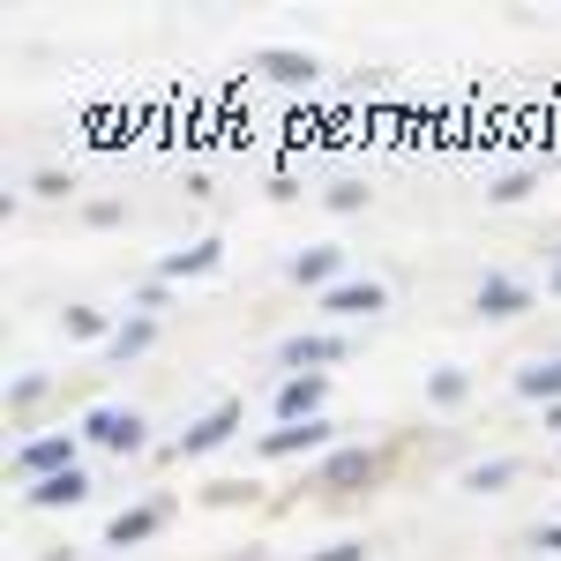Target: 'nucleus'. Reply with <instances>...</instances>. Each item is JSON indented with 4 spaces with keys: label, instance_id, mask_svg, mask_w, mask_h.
<instances>
[{
    "label": "nucleus",
    "instance_id": "nucleus-22",
    "mask_svg": "<svg viewBox=\"0 0 561 561\" xmlns=\"http://www.w3.org/2000/svg\"><path fill=\"white\" fill-rule=\"evenodd\" d=\"M531 187H539V173H531V165H517V173H502V180H494L486 195H494V203H524Z\"/></svg>",
    "mask_w": 561,
    "mask_h": 561
},
{
    "label": "nucleus",
    "instance_id": "nucleus-16",
    "mask_svg": "<svg viewBox=\"0 0 561 561\" xmlns=\"http://www.w3.org/2000/svg\"><path fill=\"white\" fill-rule=\"evenodd\" d=\"M517 397H531V404H561V352L554 359H524L517 367Z\"/></svg>",
    "mask_w": 561,
    "mask_h": 561
},
{
    "label": "nucleus",
    "instance_id": "nucleus-24",
    "mask_svg": "<svg viewBox=\"0 0 561 561\" xmlns=\"http://www.w3.org/2000/svg\"><path fill=\"white\" fill-rule=\"evenodd\" d=\"M165 300H173V285H165V277L135 285V314H150V322H158V314H165Z\"/></svg>",
    "mask_w": 561,
    "mask_h": 561
},
{
    "label": "nucleus",
    "instance_id": "nucleus-26",
    "mask_svg": "<svg viewBox=\"0 0 561 561\" xmlns=\"http://www.w3.org/2000/svg\"><path fill=\"white\" fill-rule=\"evenodd\" d=\"M314 561H367V539H337V547H322Z\"/></svg>",
    "mask_w": 561,
    "mask_h": 561
},
{
    "label": "nucleus",
    "instance_id": "nucleus-1",
    "mask_svg": "<svg viewBox=\"0 0 561 561\" xmlns=\"http://www.w3.org/2000/svg\"><path fill=\"white\" fill-rule=\"evenodd\" d=\"M76 434H83L90 449H113V457H142L150 449V420L128 412V404H90Z\"/></svg>",
    "mask_w": 561,
    "mask_h": 561
},
{
    "label": "nucleus",
    "instance_id": "nucleus-21",
    "mask_svg": "<svg viewBox=\"0 0 561 561\" xmlns=\"http://www.w3.org/2000/svg\"><path fill=\"white\" fill-rule=\"evenodd\" d=\"M337 217H352V210H367V180H330V195H322Z\"/></svg>",
    "mask_w": 561,
    "mask_h": 561
},
{
    "label": "nucleus",
    "instance_id": "nucleus-19",
    "mask_svg": "<svg viewBox=\"0 0 561 561\" xmlns=\"http://www.w3.org/2000/svg\"><path fill=\"white\" fill-rule=\"evenodd\" d=\"M465 397H472V382H465L457 367H434V375H427V404H442V412H457Z\"/></svg>",
    "mask_w": 561,
    "mask_h": 561
},
{
    "label": "nucleus",
    "instance_id": "nucleus-4",
    "mask_svg": "<svg viewBox=\"0 0 561 561\" xmlns=\"http://www.w3.org/2000/svg\"><path fill=\"white\" fill-rule=\"evenodd\" d=\"M337 359H352V337H337V330H300V337L277 345V367L285 375H330Z\"/></svg>",
    "mask_w": 561,
    "mask_h": 561
},
{
    "label": "nucleus",
    "instance_id": "nucleus-13",
    "mask_svg": "<svg viewBox=\"0 0 561 561\" xmlns=\"http://www.w3.org/2000/svg\"><path fill=\"white\" fill-rule=\"evenodd\" d=\"M293 285L337 293V285H345V248H300V255H293Z\"/></svg>",
    "mask_w": 561,
    "mask_h": 561
},
{
    "label": "nucleus",
    "instance_id": "nucleus-2",
    "mask_svg": "<svg viewBox=\"0 0 561 561\" xmlns=\"http://www.w3.org/2000/svg\"><path fill=\"white\" fill-rule=\"evenodd\" d=\"M8 465H15V479H23V486L60 479V472H76V465H83V434H31Z\"/></svg>",
    "mask_w": 561,
    "mask_h": 561
},
{
    "label": "nucleus",
    "instance_id": "nucleus-11",
    "mask_svg": "<svg viewBox=\"0 0 561 561\" xmlns=\"http://www.w3.org/2000/svg\"><path fill=\"white\" fill-rule=\"evenodd\" d=\"M165 524H173V502H135V510H121V517L105 524V547L128 554V547H142V539H158Z\"/></svg>",
    "mask_w": 561,
    "mask_h": 561
},
{
    "label": "nucleus",
    "instance_id": "nucleus-7",
    "mask_svg": "<svg viewBox=\"0 0 561 561\" xmlns=\"http://www.w3.org/2000/svg\"><path fill=\"white\" fill-rule=\"evenodd\" d=\"M255 68H262V83H277V90H314L322 83V60H314L307 45H262Z\"/></svg>",
    "mask_w": 561,
    "mask_h": 561
},
{
    "label": "nucleus",
    "instance_id": "nucleus-9",
    "mask_svg": "<svg viewBox=\"0 0 561 561\" xmlns=\"http://www.w3.org/2000/svg\"><path fill=\"white\" fill-rule=\"evenodd\" d=\"M382 307H389L382 277H345L337 293H322V314H330V322H375Z\"/></svg>",
    "mask_w": 561,
    "mask_h": 561
},
{
    "label": "nucleus",
    "instance_id": "nucleus-27",
    "mask_svg": "<svg viewBox=\"0 0 561 561\" xmlns=\"http://www.w3.org/2000/svg\"><path fill=\"white\" fill-rule=\"evenodd\" d=\"M547 293H554V300H561V255H554V270H547Z\"/></svg>",
    "mask_w": 561,
    "mask_h": 561
},
{
    "label": "nucleus",
    "instance_id": "nucleus-8",
    "mask_svg": "<svg viewBox=\"0 0 561 561\" xmlns=\"http://www.w3.org/2000/svg\"><path fill=\"white\" fill-rule=\"evenodd\" d=\"M524 307H531V285H524V277H510V270H486V277H479V293H472L479 322H517Z\"/></svg>",
    "mask_w": 561,
    "mask_h": 561
},
{
    "label": "nucleus",
    "instance_id": "nucleus-20",
    "mask_svg": "<svg viewBox=\"0 0 561 561\" xmlns=\"http://www.w3.org/2000/svg\"><path fill=\"white\" fill-rule=\"evenodd\" d=\"M45 397H53V375H15L8 382V412H38Z\"/></svg>",
    "mask_w": 561,
    "mask_h": 561
},
{
    "label": "nucleus",
    "instance_id": "nucleus-17",
    "mask_svg": "<svg viewBox=\"0 0 561 561\" xmlns=\"http://www.w3.org/2000/svg\"><path fill=\"white\" fill-rule=\"evenodd\" d=\"M517 472H524V457H479V465H465L457 486H465V494H502Z\"/></svg>",
    "mask_w": 561,
    "mask_h": 561
},
{
    "label": "nucleus",
    "instance_id": "nucleus-3",
    "mask_svg": "<svg viewBox=\"0 0 561 561\" xmlns=\"http://www.w3.org/2000/svg\"><path fill=\"white\" fill-rule=\"evenodd\" d=\"M337 449V427H330V412L322 420H300V427H270L255 442V457L262 465H293V457H330Z\"/></svg>",
    "mask_w": 561,
    "mask_h": 561
},
{
    "label": "nucleus",
    "instance_id": "nucleus-18",
    "mask_svg": "<svg viewBox=\"0 0 561 561\" xmlns=\"http://www.w3.org/2000/svg\"><path fill=\"white\" fill-rule=\"evenodd\" d=\"M60 322H68V337H83V345H113V330H121V322H105V307H68Z\"/></svg>",
    "mask_w": 561,
    "mask_h": 561
},
{
    "label": "nucleus",
    "instance_id": "nucleus-15",
    "mask_svg": "<svg viewBox=\"0 0 561 561\" xmlns=\"http://www.w3.org/2000/svg\"><path fill=\"white\" fill-rule=\"evenodd\" d=\"M150 345H158V322H150V314H128V322L113 330V345H105V359H113V367H135V359H142Z\"/></svg>",
    "mask_w": 561,
    "mask_h": 561
},
{
    "label": "nucleus",
    "instance_id": "nucleus-6",
    "mask_svg": "<svg viewBox=\"0 0 561 561\" xmlns=\"http://www.w3.org/2000/svg\"><path fill=\"white\" fill-rule=\"evenodd\" d=\"M382 472V457L367 449V442H337L322 465H314V486H330V494H352V486H375Z\"/></svg>",
    "mask_w": 561,
    "mask_h": 561
},
{
    "label": "nucleus",
    "instance_id": "nucleus-12",
    "mask_svg": "<svg viewBox=\"0 0 561 561\" xmlns=\"http://www.w3.org/2000/svg\"><path fill=\"white\" fill-rule=\"evenodd\" d=\"M217 262H225V240L203 232V240H187V248H173V255L158 262V277H165V285H180V277H210Z\"/></svg>",
    "mask_w": 561,
    "mask_h": 561
},
{
    "label": "nucleus",
    "instance_id": "nucleus-25",
    "mask_svg": "<svg viewBox=\"0 0 561 561\" xmlns=\"http://www.w3.org/2000/svg\"><path fill=\"white\" fill-rule=\"evenodd\" d=\"M31 187H38V195H53V203H60V195H76V173H60V165H45V173L31 180Z\"/></svg>",
    "mask_w": 561,
    "mask_h": 561
},
{
    "label": "nucleus",
    "instance_id": "nucleus-10",
    "mask_svg": "<svg viewBox=\"0 0 561 561\" xmlns=\"http://www.w3.org/2000/svg\"><path fill=\"white\" fill-rule=\"evenodd\" d=\"M270 404H277V427H300V420H322V404H330V375H285Z\"/></svg>",
    "mask_w": 561,
    "mask_h": 561
},
{
    "label": "nucleus",
    "instance_id": "nucleus-5",
    "mask_svg": "<svg viewBox=\"0 0 561 561\" xmlns=\"http://www.w3.org/2000/svg\"><path fill=\"white\" fill-rule=\"evenodd\" d=\"M240 427H248V404H240V397H225V404H210L195 427H180L173 457H210V449H225V442H232Z\"/></svg>",
    "mask_w": 561,
    "mask_h": 561
},
{
    "label": "nucleus",
    "instance_id": "nucleus-14",
    "mask_svg": "<svg viewBox=\"0 0 561 561\" xmlns=\"http://www.w3.org/2000/svg\"><path fill=\"white\" fill-rule=\"evenodd\" d=\"M23 502H31V510H83L90 502V472L76 465V472H60V479H38V486H23Z\"/></svg>",
    "mask_w": 561,
    "mask_h": 561
},
{
    "label": "nucleus",
    "instance_id": "nucleus-23",
    "mask_svg": "<svg viewBox=\"0 0 561 561\" xmlns=\"http://www.w3.org/2000/svg\"><path fill=\"white\" fill-rule=\"evenodd\" d=\"M524 547H531L539 561H561V517L554 524H531V531H524Z\"/></svg>",
    "mask_w": 561,
    "mask_h": 561
}]
</instances>
